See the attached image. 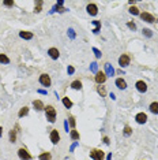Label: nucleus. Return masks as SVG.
<instances>
[{
    "instance_id": "obj_5",
    "label": "nucleus",
    "mask_w": 158,
    "mask_h": 160,
    "mask_svg": "<svg viewBox=\"0 0 158 160\" xmlns=\"http://www.w3.org/2000/svg\"><path fill=\"white\" fill-rule=\"evenodd\" d=\"M49 138H51V142L53 144V145H56V144L60 142V133L57 129H53L51 131V135H49Z\"/></svg>"
},
{
    "instance_id": "obj_39",
    "label": "nucleus",
    "mask_w": 158,
    "mask_h": 160,
    "mask_svg": "<svg viewBox=\"0 0 158 160\" xmlns=\"http://www.w3.org/2000/svg\"><path fill=\"white\" fill-rule=\"evenodd\" d=\"M64 129H66V131H67V133L70 131V125H68V121H67V119L64 121Z\"/></svg>"
},
{
    "instance_id": "obj_43",
    "label": "nucleus",
    "mask_w": 158,
    "mask_h": 160,
    "mask_svg": "<svg viewBox=\"0 0 158 160\" xmlns=\"http://www.w3.org/2000/svg\"><path fill=\"white\" fill-rule=\"evenodd\" d=\"M63 4H64V2H63V0H59V2L56 3V6H63Z\"/></svg>"
},
{
    "instance_id": "obj_41",
    "label": "nucleus",
    "mask_w": 158,
    "mask_h": 160,
    "mask_svg": "<svg viewBox=\"0 0 158 160\" xmlns=\"http://www.w3.org/2000/svg\"><path fill=\"white\" fill-rule=\"evenodd\" d=\"M104 144H106V145H109V138H108V137H104Z\"/></svg>"
},
{
    "instance_id": "obj_37",
    "label": "nucleus",
    "mask_w": 158,
    "mask_h": 160,
    "mask_svg": "<svg viewBox=\"0 0 158 160\" xmlns=\"http://www.w3.org/2000/svg\"><path fill=\"white\" fill-rule=\"evenodd\" d=\"M79 145V141H75L74 144H72V145H71V148H70V152H74L75 150V148Z\"/></svg>"
},
{
    "instance_id": "obj_13",
    "label": "nucleus",
    "mask_w": 158,
    "mask_h": 160,
    "mask_svg": "<svg viewBox=\"0 0 158 160\" xmlns=\"http://www.w3.org/2000/svg\"><path fill=\"white\" fill-rule=\"evenodd\" d=\"M104 67H105V71H104V73H105V75H106V77H113V75H115L116 71H115L113 66L110 65V63H105Z\"/></svg>"
},
{
    "instance_id": "obj_44",
    "label": "nucleus",
    "mask_w": 158,
    "mask_h": 160,
    "mask_svg": "<svg viewBox=\"0 0 158 160\" xmlns=\"http://www.w3.org/2000/svg\"><path fill=\"white\" fill-rule=\"evenodd\" d=\"M109 96H110V99H112V100H116V96H115V93H110Z\"/></svg>"
},
{
    "instance_id": "obj_27",
    "label": "nucleus",
    "mask_w": 158,
    "mask_h": 160,
    "mask_svg": "<svg viewBox=\"0 0 158 160\" xmlns=\"http://www.w3.org/2000/svg\"><path fill=\"white\" fill-rule=\"evenodd\" d=\"M90 71L94 74H97L98 73V65H97V62H91L90 63Z\"/></svg>"
},
{
    "instance_id": "obj_36",
    "label": "nucleus",
    "mask_w": 158,
    "mask_h": 160,
    "mask_svg": "<svg viewBox=\"0 0 158 160\" xmlns=\"http://www.w3.org/2000/svg\"><path fill=\"white\" fill-rule=\"evenodd\" d=\"M67 73H68L70 75H72V74L75 73V68H74L72 66H68V67H67Z\"/></svg>"
},
{
    "instance_id": "obj_42",
    "label": "nucleus",
    "mask_w": 158,
    "mask_h": 160,
    "mask_svg": "<svg viewBox=\"0 0 158 160\" xmlns=\"http://www.w3.org/2000/svg\"><path fill=\"white\" fill-rule=\"evenodd\" d=\"M106 160H112V152H110V153H108V156H106Z\"/></svg>"
},
{
    "instance_id": "obj_20",
    "label": "nucleus",
    "mask_w": 158,
    "mask_h": 160,
    "mask_svg": "<svg viewBox=\"0 0 158 160\" xmlns=\"http://www.w3.org/2000/svg\"><path fill=\"white\" fill-rule=\"evenodd\" d=\"M71 88H72L74 90H81L82 89V82L79 81V79H76V81L71 82Z\"/></svg>"
},
{
    "instance_id": "obj_19",
    "label": "nucleus",
    "mask_w": 158,
    "mask_h": 160,
    "mask_svg": "<svg viewBox=\"0 0 158 160\" xmlns=\"http://www.w3.org/2000/svg\"><path fill=\"white\" fill-rule=\"evenodd\" d=\"M91 23H93L94 26H96V28L93 29V33H94V34H98L100 30H101V22H100V21H91Z\"/></svg>"
},
{
    "instance_id": "obj_46",
    "label": "nucleus",
    "mask_w": 158,
    "mask_h": 160,
    "mask_svg": "<svg viewBox=\"0 0 158 160\" xmlns=\"http://www.w3.org/2000/svg\"><path fill=\"white\" fill-rule=\"evenodd\" d=\"M155 22H158V21H155Z\"/></svg>"
},
{
    "instance_id": "obj_26",
    "label": "nucleus",
    "mask_w": 158,
    "mask_h": 160,
    "mask_svg": "<svg viewBox=\"0 0 158 160\" xmlns=\"http://www.w3.org/2000/svg\"><path fill=\"white\" fill-rule=\"evenodd\" d=\"M0 63H3V65H8L10 58L7 56V55H4V53H0Z\"/></svg>"
},
{
    "instance_id": "obj_24",
    "label": "nucleus",
    "mask_w": 158,
    "mask_h": 160,
    "mask_svg": "<svg viewBox=\"0 0 158 160\" xmlns=\"http://www.w3.org/2000/svg\"><path fill=\"white\" fill-rule=\"evenodd\" d=\"M29 114V108L27 107H22L21 109H19V112H18V116L19 118H23V116H26Z\"/></svg>"
},
{
    "instance_id": "obj_14",
    "label": "nucleus",
    "mask_w": 158,
    "mask_h": 160,
    "mask_svg": "<svg viewBox=\"0 0 158 160\" xmlns=\"http://www.w3.org/2000/svg\"><path fill=\"white\" fill-rule=\"evenodd\" d=\"M115 84H116V86H117L120 90L127 89V82H125V79H123V78H117Z\"/></svg>"
},
{
    "instance_id": "obj_1",
    "label": "nucleus",
    "mask_w": 158,
    "mask_h": 160,
    "mask_svg": "<svg viewBox=\"0 0 158 160\" xmlns=\"http://www.w3.org/2000/svg\"><path fill=\"white\" fill-rule=\"evenodd\" d=\"M44 111H45V116H46V119H48L49 123H55V122H56L57 114H56V109H55L53 106H46L44 108Z\"/></svg>"
},
{
    "instance_id": "obj_11",
    "label": "nucleus",
    "mask_w": 158,
    "mask_h": 160,
    "mask_svg": "<svg viewBox=\"0 0 158 160\" xmlns=\"http://www.w3.org/2000/svg\"><path fill=\"white\" fill-rule=\"evenodd\" d=\"M48 55H49V58L53 59V60H57V59L60 58V52H59V49H57V48H53V47L48 49Z\"/></svg>"
},
{
    "instance_id": "obj_28",
    "label": "nucleus",
    "mask_w": 158,
    "mask_h": 160,
    "mask_svg": "<svg viewBox=\"0 0 158 160\" xmlns=\"http://www.w3.org/2000/svg\"><path fill=\"white\" fill-rule=\"evenodd\" d=\"M42 2H41V0H38V2H36V7H34V12H41V10H42Z\"/></svg>"
},
{
    "instance_id": "obj_4",
    "label": "nucleus",
    "mask_w": 158,
    "mask_h": 160,
    "mask_svg": "<svg viewBox=\"0 0 158 160\" xmlns=\"http://www.w3.org/2000/svg\"><path fill=\"white\" fill-rule=\"evenodd\" d=\"M38 81H39V84H41L42 86H45V88H48V86L52 85V79H51V77H49L48 74H45V73L39 75V79H38Z\"/></svg>"
},
{
    "instance_id": "obj_32",
    "label": "nucleus",
    "mask_w": 158,
    "mask_h": 160,
    "mask_svg": "<svg viewBox=\"0 0 158 160\" xmlns=\"http://www.w3.org/2000/svg\"><path fill=\"white\" fill-rule=\"evenodd\" d=\"M97 92L101 94V97H105L106 96V90H105V86H97Z\"/></svg>"
},
{
    "instance_id": "obj_29",
    "label": "nucleus",
    "mask_w": 158,
    "mask_h": 160,
    "mask_svg": "<svg viewBox=\"0 0 158 160\" xmlns=\"http://www.w3.org/2000/svg\"><path fill=\"white\" fill-rule=\"evenodd\" d=\"M68 125H70V129H75V126H76V121H75V118L74 116H70L68 119Z\"/></svg>"
},
{
    "instance_id": "obj_17",
    "label": "nucleus",
    "mask_w": 158,
    "mask_h": 160,
    "mask_svg": "<svg viewBox=\"0 0 158 160\" xmlns=\"http://www.w3.org/2000/svg\"><path fill=\"white\" fill-rule=\"evenodd\" d=\"M70 137L72 141H79V138H81V134H79L78 130L72 129V130H70Z\"/></svg>"
},
{
    "instance_id": "obj_33",
    "label": "nucleus",
    "mask_w": 158,
    "mask_h": 160,
    "mask_svg": "<svg viewBox=\"0 0 158 160\" xmlns=\"http://www.w3.org/2000/svg\"><path fill=\"white\" fill-rule=\"evenodd\" d=\"M128 11H130V14H131V15H139V14H140V12H139V10L136 8L135 6L130 7V8H128Z\"/></svg>"
},
{
    "instance_id": "obj_23",
    "label": "nucleus",
    "mask_w": 158,
    "mask_h": 160,
    "mask_svg": "<svg viewBox=\"0 0 158 160\" xmlns=\"http://www.w3.org/2000/svg\"><path fill=\"white\" fill-rule=\"evenodd\" d=\"M10 142H12V144H15L17 142V130L15 129H12V130H10Z\"/></svg>"
},
{
    "instance_id": "obj_10",
    "label": "nucleus",
    "mask_w": 158,
    "mask_h": 160,
    "mask_svg": "<svg viewBox=\"0 0 158 160\" xmlns=\"http://www.w3.org/2000/svg\"><path fill=\"white\" fill-rule=\"evenodd\" d=\"M140 18H142V21H145L147 23H154L155 22V18L153 17V14H150V12H142Z\"/></svg>"
},
{
    "instance_id": "obj_9",
    "label": "nucleus",
    "mask_w": 158,
    "mask_h": 160,
    "mask_svg": "<svg viewBox=\"0 0 158 160\" xmlns=\"http://www.w3.org/2000/svg\"><path fill=\"white\" fill-rule=\"evenodd\" d=\"M135 121H136L138 125H145L147 122V115L145 112H138L135 115Z\"/></svg>"
},
{
    "instance_id": "obj_15",
    "label": "nucleus",
    "mask_w": 158,
    "mask_h": 160,
    "mask_svg": "<svg viewBox=\"0 0 158 160\" xmlns=\"http://www.w3.org/2000/svg\"><path fill=\"white\" fill-rule=\"evenodd\" d=\"M19 37L21 38H25V40H31L34 37V34L31 31H26V30H21L19 31Z\"/></svg>"
},
{
    "instance_id": "obj_31",
    "label": "nucleus",
    "mask_w": 158,
    "mask_h": 160,
    "mask_svg": "<svg viewBox=\"0 0 158 160\" xmlns=\"http://www.w3.org/2000/svg\"><path fill=\"white\" fill-rule=\"evenodd\" d=\"M67 34H68V37H70L71 40H75V37H76V33H75V30H74L72 28H68Z\"/></svg>"
},
{
    "instance_id": "obj_7",
    "label": "nucleus",
    "mask_w": 158,
    "mask_h": 160,
    "mask_svg": "<svg viewBox=\"0 0 158 160\" xmlns=\"http://www.w3.org/2000/svg\"><path fill=\"white\" fill-rule=\"evenodd\" d=\"M86 11H87V14L91 15V17H96V15L98 14V7L94 3H89L87 7H86Z\"/></svg>"
},
{
    "instance_id": "obj_22",
    "label": "nucleus",
    "mask_w": 158,
    "mask_h": 160,
    "mask_svg": "<svg viewBox=\"0 0 158 160\" xmlns=\"http://www.w3.org/2000/svg\"><path fill=\"white\" fill-rule=\"evenodd\" d=\"M51 159H52V155L49 152H42V153L38 156V160H51Z\"/></svg>"
},
{
    "instance_id": "obj_6",
    "label": "nucleus",
    "mask_w": 158,
    "mask_h": 160,
    "mask_svg": "<svg viewBox=\"0 0 158 160\" xmlns=\"http://www.w3.org/2000/svg\"><path fill=\"white\" fill-rule=\"evenodd\" d=\"M18 156L21 160H31V155L27 152L26 148H19L18 149Z\"/></svg>"
},
{
    "instance_id": "obj_34",
    "label": "nucleus",
    "mask_w": 158,
    "mask_h": 160,
    "mask_svg": "<svg viewBox=\"0 0 158 160\" xmlns=\"http://www.w3.org/2000/svg\"><path fill=\"white\" fill-rule=\"evenodd\" d=\"M93 52H94V55H96V58H97V59H100V58L102 56L101 51L98 49V48H96V47H93Z\"/></svg>"
},
{
    "instance_id": "obj_3",
    "label": "nucleus",
    "mask_w": 158,
    "mask_h": 160,
    "mask_svg": "<svg viewBox=\"0 0 158 160\" xmlns=\"http://www.w3.org/2000/svg\"><path fill=\"white\" fill-rule=\"evenodd\" d=\"M130 63H131V59H130V56H128L127 53H123L121 56L118 58V66L123 67V68L128 67V66H130Z\"/></svg>"
},
{
    "instance_id": "obj_25",
    "label": "nucleus",
    "mask_w": 158,
    "mask_h": 160,
    "mask_svg": "<svg viewBox=\"0 0 158 160\" xmlns=\"http://www.w3.org/2000/svg\"><path fill=\"white\" fill-rule=\"evenodd\" d=\"M123 134L125 135V137H130V135L132 134V129L128 126V125H125L124 126V129H123Z\"/></svg>"
},
{
    "instance_id": "obj_35",
    "label": "nucleus",
    "mask_w": 158,
    "mask_h": 160,
    "mask_svg": "<svg viewBox=\"0 0 158 160\" xmlns=\"http://www.w3.org/2000/svg\"><path fill=\"white\" fill-rule=\"evenodd\" d=\"M127 28H128L130 30H132V31L136 30V25H135L134 22H127Z\"/></svg>"
},
{
    "instance_id": "obj_18",
    "label": "nucleus",
    "mask_w": 158,
    "mask_h": 160,
    "mask_svg": "<svg viewBox=\"0 0 158 160\" xmlns=\"http://www.w3.org/2000/svg\"><path fill=\"white\" fill-rule=\"evenodd\" d=\"M149 109H150V112H151V114L158 115V101H153L149 106Z\"/></svg>"
},
{
    "instance_id": "obj_12",
    "label": "nucleus",
    "mask_w": 158,
    "mask_h": 160,
    "mask_svg": "<svg viewBox=\"0 0 158 160\" xmlns=\"http://www.w3.org/2000/svg\"><path fill=\"white\" fill-rule=\"evenodd\" d=\"M94 79H96V82L98 85H102V84L106 81V75H105L104 71H98V73L96 74V77H94Z\"/></svg>"
},
{
    "instance_id": "obj_2",
    "label": "nucleus",
    "mask_w": 158,
    "mask_h": 160,
    "mask_svg": "<svg viewBox=\"0 0 158 160\" xmlns=\"http://www.w3.org/2000/svg\"><path fill=\"white\" fill-rule=\"evenodd\" d=\"M90 157L93 160H104L105 157V153L102 152L101 149H91L90 150Z\"/></svg>"
},
{
    "instance_id": "obj_21",
    "label": "nucleus",
    "mask_w": 158,
    "mask_h": 160,
    "mask_svg": "<svg viewBox=\"0 0 158 160\" xmlns=\"http://www.w3.org/2000/svg\"><path fill=\"white\" fill-rule=\"evenodd\" d=\"M63 106H64L66 108H68V109H71V108H72V106H74V103L71 101L68 97H63Z\"/></svg>"
},
{
    "instance_id": "obj_38",
    "label": "nucleus",
    "mask_w": 158,
    "mask_h": 160,
    "mask_svg": "<svg viewBox=\"0 0 158 160\" xmlns=\"http://www.w3.org/2000/svg\"><path fill=\"white\" fill-rule=\"evenodd\" d=\"M4 6H7V7H11V6H14V0H6V2L3 3Z\"/></svg>"
},
{
    "instance_id": "obj_30",
    "label": "nucleus",
    "mask_w": 158,
    "mask_h": 160,
    "mask_svg": "<svg viewBox=\"0 0 158 160\" xmlns=\"http://www.w3.org/2000/svg\"><path fill=\"white\" fill-rule=\"evenodd\" d=\"M142 33H143V36L147 37V38H151L153 37V30L151 29H143V30H142Z\"/></svg>"
},
{
    "instance_id": "obj_45",
    "label": "nucleus",
    "mask_w": 158,
    "mask_h": 160,
    "mask_svg": "<svg viewBox=\"0 0 158 160\" xmlns=\"http://www.w3.org/2000/svg\"><path fill=\"white\" fill-rule=\"evenodd\" d=\"M2 135H3V127L0 126V137H2Z\"/></svg>"
},
{
    "instance_id": "obj_8",
    "label": "nucleus",
    "mask_w": 158,
    "mask_h": 160,
    "mask_svg": "<svg viewBox=\"0 0 158 160\" xmlns=\"http://www.w3.org/2000/svg\"><path fill=\"white\" fill-rule=\"evenodd\" d=\"M135 88H136V90H138L139 93H146V92H147V84H146L145 81H142V79L136 81Z\"/></svg>"
},
{
    "instance_id": "obj_16",
    "label": "nucleus",
    "mask_w": 158,
    "mask_h": 160,
    "mask_svg": "<svg viewBox=\"0 0 158 160\" xmlns=\"http://www.w3.org/2000/svg\"><path fill=\"white\" fill-rule=\"evenodd\" d=\"M33 107H34L36 111H42V109L45 108L44 103H42L41 100H34V101H33Z\"/></svg>"
},
{
    "instance_id": "obj_40",
    "label": "nucleus",
    "mask_w": 158,
    "mask_h": 160,
    "mask_svg": "<svg viewBox=\"0 0 158 160\" xmlns=\"http://www.w3.org/2000/svg\"><path fill=\"white\" fill-rule=\"evenodd\" d=\"M37 92H38L39 94H48V92H46V90H44V89H38Z\"/></svg>"
}]
</instances>
